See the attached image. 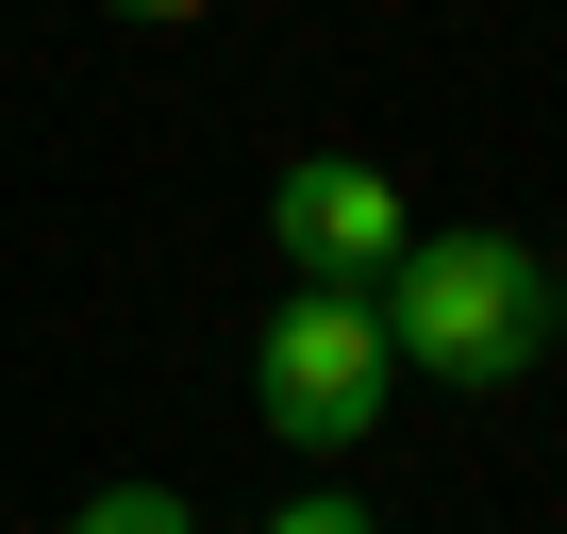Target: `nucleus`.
I'll return each instance as SVG.
<instances>
[{
    "mask_svg": "<svg viewBox=\"0 0 567 534\" xmlns=\"http://www.w3.org/2000/svg\"><path fill=\"white\" fill-rule=\"evenodd\" d=\"M417 217H401V184L368 167V151H301L267 184V250H284V285H384V250H401Z\"/></svg>",
    "mask_w": 567,
    "mask_h": 534,
    "instance_id": "7ed1b4c3",
    "label": "nucleus"
},
{
    "mask_svg": "<svg viewBox=\"0 0 567 534\" xmlns=\"http://www.w3.org/2000/svg\"><path fill=\"white\" fill-rule=\"evenodd\" d=\"M384 401H401V351H384V318H368V285H301V301H267V335H250V418L284 434V451H368L384 434Z\"/></svg>",
    "mask_w": 567,
    "mask_h": 534,
    "instance_id": "f03ea898",
    "label": "nucleus"
},
{
    "mask_svg": "<svg viewBox=\"0 0 567 534\" xmlns=\"http://www.w3.org/2000/svg\"><path fill=\"white\" fill-rule=\"evenodd\" d=\"M267 534H368V501H334V484H301V501H284Z\"/></svg>",
    "mask_w": 567,
    "mask_h": 534,
    "instance_id": "39448f33",
    "label": "nucleus"
},
{
    "mask_svg": "<svg viewBox=\"0 0 567 534\" xmlns=\"http://www.w3.org/2000/svg\"><path fill=\"white\" fill-rule=\"evenodd\" d=\"M368 318H384V351L417 368V384H517L534 351H550V267L517 250V234H401L384 250V285H368Z\"/></svg>",
    "mask_w": 567,
    "mask_h": 534,
    "instance_id": "f257e3e1",
    "label": "nucleus"
},
{
    "mask_svg": "<svg viewBox=\"0 0 567 534\" xmlns=\"http://www.w3.org/2000/svg\"><path fill=\"white\" fill-rule=\"evenodd\" d=\"M68 534H200V517H184V501H167V484H101V501H84V517H68Z\"/></svg>",
    "mask_w": 567,
    "mask_h": 534,
    "instance_id": "20e7f679",
    "label": "nucleus"
},
{
    "mask_svg": "<svg viewBox=\"0 0 567 534\" xmlns=\"http://www.w3.org/2000/svg\"><path fill=\"white\" fill-rule=\"evenodd\" d=\"M550 351H567V267H550Z\"/></svg>",
    "mask_w": 567,
    "mask_h": 534,
    "instance_id": "0eeeda50",
    "label": "nucleus"
},
{
    "mask_svg": "<svg viewBox=\"0 0 567 534\" xmlns=\"http://www.w3.org/2000/svg\"><path fill=\"white\" fill-rule=\"evenodd\" d=\"M117 18H217V0H117Z\"/></svg>",
    "mask_w": 567,
    "mask_h": 534,
    "instance_id": "423d86ee",
    "label": "nucleus"
}]
</instances>
